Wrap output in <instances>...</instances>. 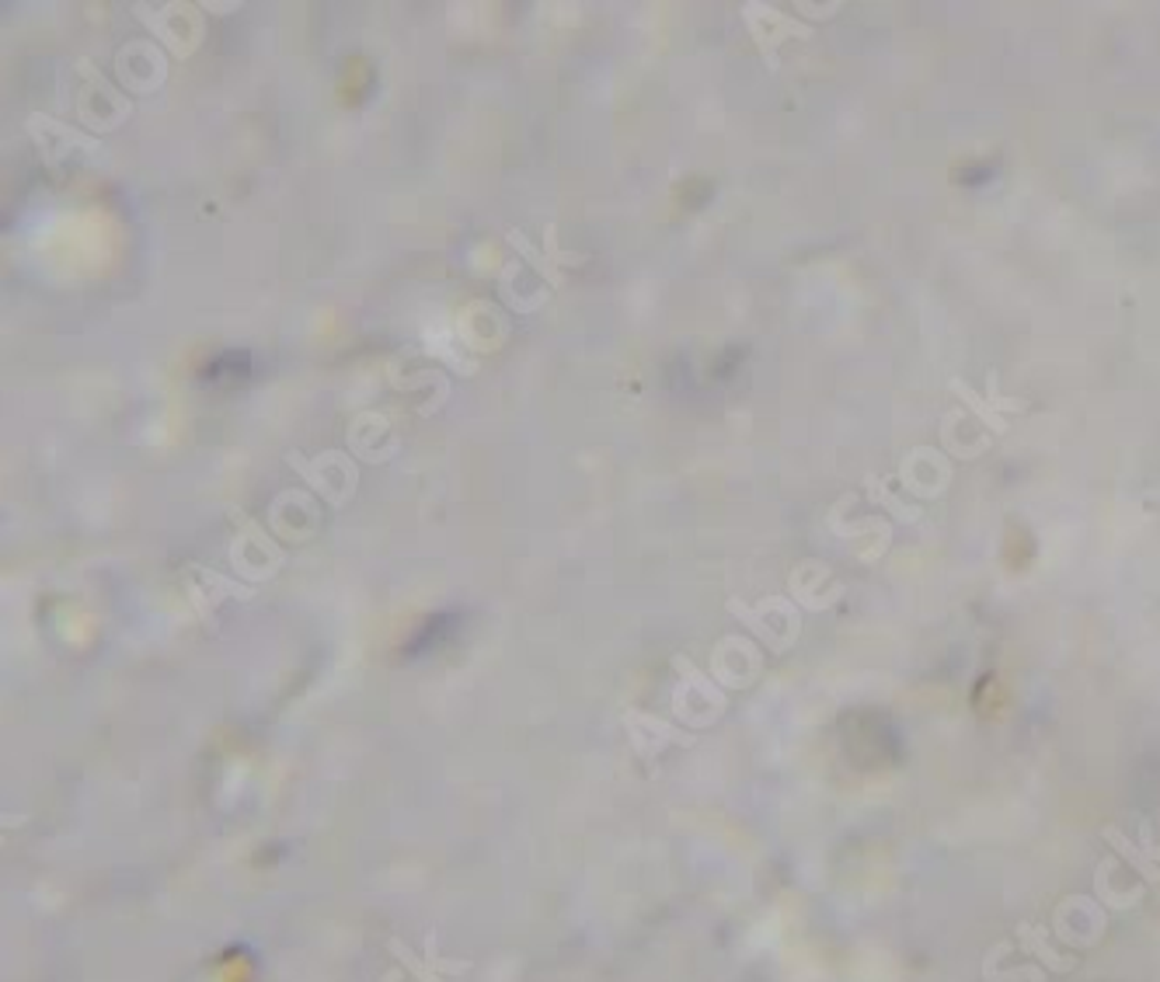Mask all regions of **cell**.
<instances>
[{
  "mask_svg": "<svg viewBox=\"0 0 1160 982\" xmlns=\"http://www.w3.org/2000/svg\"><path fill=\"white\" fill-rule=\"evenodd\" d=\"M743 22L752 32V38H757L760 56L767 59L770 70H778V46L784 43V38H808L812 35V25H802V22H795V18H788L784 11L763 8V4H746Z\"/></svg>",
  "mask_w": 1160,
  "mask_h": 982,
  "instance_id": "1",
  "label": "cell"
},
{
  "mask_svg": "<svg viewBox=\"0 0 1160 982\" xmlns=\"http://www.w3.org/2000/svg\"><path fill=\"white\" fill-rule=\"evenodd\" d=\"M986 387H990V394L983 398V394H975V391H972V383H969V380H959V377L951 380V391L959 394V398L972 408V415L980 419V422L990 428V433L1004 436V433H1007V419H1004L1001 412H1025V404H1022V401H1014V398H1001V394H996V373H993V370H990Z\"/></svg>",
  "mask_w": 1160,
  "mask_h": 982,
  "instance_id": "2",
  "label": "cell"
},
{
  "mask_svg": "<svg viewBox=\"0 0 1160 982\" xmlns=\"http://www.w3.org/2000/svg\"><path fill=\"white\" fill-rule=\"evenodd\" d=\"M1046 937H1049V930L1039 927V924H1017V940H1022V948H1025L1028 955L1042 958L1052 972H1070V969H1077V958H1073V955H1060L1056 948H1049Z\"/></svg>",
  "mask_w": 1160,
  "mask_h": 982,
  "instance_id": "3",
  "label": "cell"
},
{
  "mask_svg": "<svg viewBox=\"0 0 1160 982\" xmlns=\"http://www.w3.org/2000/svg\"><path fill=\"white\" fill-rule=\"evenodd\" d=\"M1105 840L1118 850V853H1123L1126 857V861L1139 871V874H1144L1147 878V882L1150 885H1157L1160 882V868H1157V861H1150V857L1144 853V847H1136L1133 840H1129V836L1123 833V829H1115V826H1105Z\"/></svg>",
  "mask_w": 1160,
  "mask_h": 982,
  "instance_id": "4",
  "label": "cell"
},
{
  "mask_svg": "<svg viewBox=\"0 0 1160 982\" xmlns=\"http://www.w3.org/2000/svg\"><path fill=\"white\" fill-rule=\"evenodd\" d=\"M868 495H871V502H882V505H889L895 520H906V523L921 520V509H910L906 502L895 499L892 491H889V484H885V478H868Z\"/></svg>",
  "mask_w": 1160,
  "mask_h": 982,
  "instance_id": "5",
  "label": "cell"
},
{
  "mask_svg": "<svg viewBox=\"0 0 1160 982\" xmlns=\"http://www.w3.org/2000/svg\"><path fill=\"white\" fill-rule=\"evenodd\" d=\"M1139 840H1144V853L1150 857V861H1160V847L1153 844V826L1150 823L1139 826Z\"/></svg>",
  "mask_w": 1160,
  "mask_h": 982,
  "instance_id": "6",
  "label": "cell"
}]
</instances>
